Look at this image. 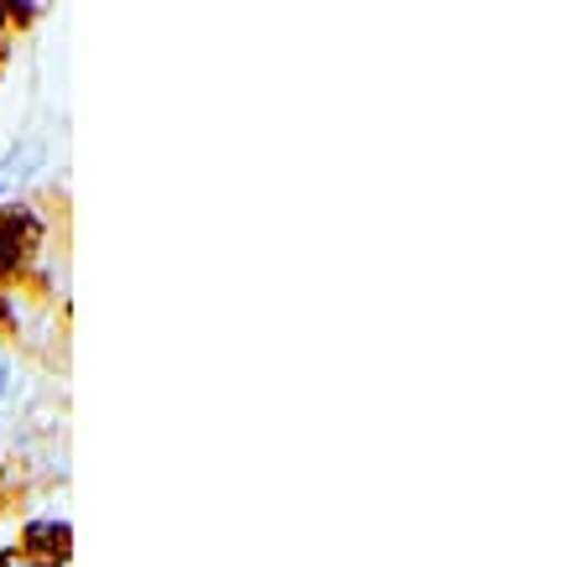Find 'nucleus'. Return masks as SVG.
<instances>
[{"mask_svg":"<svg viewBox=\"0 0 567 567\" xmlns=\"http://www.w3.org/2000/svg\"><path fill=\"white\" fill-rule=\"evenodd\" d=\"M52 229L37 204H0V292H37Z\"/></svg>","mask_w":567,"mask_h":567,"instance_id":"f257e3e1","label":"nucleus"},{"mask_svg":"<svg viewBox=\"0 0 567 567\" xmlns=\"http://www.w3.org/2000/svg\"><path fill=\"white\" fill-rule=\"evenodd\" d=\"M17 547L32 551V557H42V563L69 567V557H73V532H69V520H32V526L21 532Z\"/></svg>","mask_w":567,"mask_h":567,"instance_id":"f03ea898","label":"nucleus"},{"mask_svg":"<svg viewBox=\"0 0 567 567\" xmlns=\"http://www.w3.org/2000/svg\"><path fill=\"white\" fill-rule=\"evenodd\" d=\"M32 21H37L32 6H0V69H6V52H11V42H17Z\"/></svg>","mask_w":567,"mask_h":567,"instance_id":"7ed1b4c3","label":"nucleus"},{"mask_svg":"<svg viewBox=\"0 0 567 567\" xmlns=\"http://www.w3.org/2000/svg\"><path fill=\"white\" fill-rule=\"evenodd\" d=\"M0 567H58V563H42V557H32V551H21V547H6L0 551Z\"/></svg>","mask_w":567,"mask_h":567,"instance_id":"20e7f679","label":"nucleus"},{"mask_svg":"<svg viewBox=\"0 0 567 567\" xmlns=\"http://www.w3.org/2000/svg\"><path fill=\"white\" fill-rule=\"evenodd\" d=\"M0 391H6V370H0Z\"/></svg>","mask_w":567,"mask_h":567,"instance_id":"39448f33","label":"nucleus"}]
</instances>
